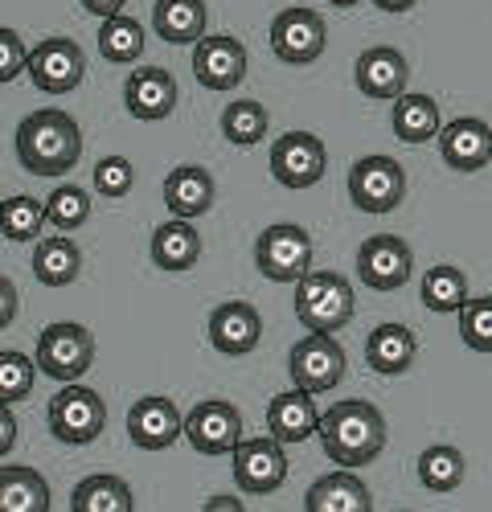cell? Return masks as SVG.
I'll use <instances>...</instances> for the list:
<instances>
[{
  "label": "cell",
  "mask_w": 492,
  "mask_h": 512,
  "mask_svg": "<svg viewBox=\"0 0 492 512\" xmlns=\"http://www.w3.org/2000/svg\"><path fill=\"white\" fill-rule=\"evenodd\" d=\"M37 369L54 377V381H78L82 373H87L95 365V336L91 328H82L74 320H62V324H50L41 328L37 336Z\"/></svg>",
  "instance_id": "obj_4"
},
{
  "label": "cell",
  "mask_w": 492,
  "mask_h": 512,
  "mask_svg": "<svg viewBox=\"0 0 492 512\" xmlns=\"http://www.w3.org/2000/svg\"><path fill=\"white\" fill-rule=\"evenodd\" d=\"M123 5H128V0H82V9H87V13H95L99 21H107V17H119V13H123Z\"/></svg>",
  "instance_id": "obj_43"
},
{
  "label": "cell",
  "mask_w": 492,
  "mask_h": 512,
  "mask_svg": "<svg viewBox=\"0 0 492 512\" xmlns=\"http://www.w3.org/2000/svg\"><path fill=\"white\" fill-rule=\"evenodd\" d=\"M99 54L115 66H132L140 62L144 54V25L128 13H119V17H107L99 25Z\"/></svg>",
  "instance_id": "obj_33"
},
{
  "label": "cell",
  "mask_w": 492,
  "mask_h": 512,
  "mask_svg": "<svg viewBox=\"0 0 492 512\" xmlns=\"http://www.w3.org/2000/svg\"><path fill=\"white\" fill-rule=\"evenodd\" d=\"M181 435H185V418H181L173 398L148 394V398L132 402V410H128V439L140 451H164V447H173Z\"/></svg>",
  "instance_id": "obj_17"
},
{
  "label": "cell",
  "mask_w": 492,
  "mask_h": 512,
  "mask_svg": "<svg viewBox=\"0 0 492 512\" xmlns=\"http://www.w3.org/2000/svg\"><path fill=\"white\" fill-rule=\"evenodd\" d=\"M460 336L472 353H492V295H472L460 308Z\"/></svg>",
  "instance_id": "obj_38"
},
{
  "label": "cell",
  "mask_w": 492,
  "mask_h": 512,
  "mask_svg": "<svg viewBox=\"0 0 492 512\" xmlns=\"http://www.w3.org/2000/svg\"><path fill=\"white\" fill-rule=\"evenodd\" d=\"M439 156L447 168H456V173H480L492 160V127L476 115H460V119L443 123Z\"/></svg>",
  "instance_id": "obj_18"
},
{
  "label": "cell",
  "mask_w": 492,
  "mask_h": 512,
  "mask_svg": "<svg viewBox=\"0 0 492 512\" xmlns=\"http://www.w3.org/2000/svg\"><path fill=\"white\" fill-rule=\"evenodd\" d=\"M29 78L41 95H70L87 78V54L70 37H46L29 50Z\"/></svg>",
  "instance_id": "obj_9"
},
{
  "label": "cell",
  "mask_w": 492,
  "mask_h": 512,
  "mask_svg": "<svg viewBox=\"0 0 492 512\" xmlns=\"http://www.w3.org/2000/svg\"><path fill=\"white\" fill-rule=\"evenodd\" d=\"M304 512H374V504H369V488L349 472V467H337V472L320 476L308 488Z\"/></svg>",
  "instance_id": "obj_25"
},
{
  "label": "cell",
  "mask_w": 492,
  "mask_h": 512,
  "mask_svg": "<svg viewBox=\"0 0 492 512\" xmlns=\"http://www.w3.org/2000/svg\"><path fill=\"white\" fill-rule=\"evenodd\" d=\"M46 418H50V435H54L58 443H66V447H87V443H95V439L103 435L107 406H103V398H99L91 386H74V381H70L62 394L50 398Z\"/></svg>",
  "instance_id": "obj_5"
},
{
  "label": "cell",
  "mask_w": 492,
  "mask_h": 512,
  "mask_svg": "<svg viewBox=\"0 0 492 512\" xmlns=\"http://www.w3.org/2000/svg\"><path fill=\"white\" fill-rule=\"evenodd\" d=\"M218 185L210 177V168L201 164H177L169 177H164V205H169L173 218H201V213L214 209Z\"/></svg>",
  "instance_id": "obj_21"
},
{
  "label": "cell",
  "mask_w": 492,
  "mask_h": 512,
  "mask_svg": "<svg viewBox=\"0 0 492 512\" xmlns=\"http://www.w3.org/2000/svg\"><path fill=\"white\" fill-rule=\"evenodd\" d=\"M320 443L337 467H365L386 451V418L374 402H337L320 414Z\"/></svg>",
  "instance_id": "obj_1"
},
{
  "label": "cell",
  "mask_w": 492,
  "mask_h": 512,
  "mask_svg": "<svg viewBox=\"0 0 492 512\" xmlns=\"http://www.w3.org/2000/svg\"><path fill=\"white\" fill-rule=\"evenodd\" d=\"M394 136L402 144H427L443 132V115H439V103L431 95H415V91H406L394 99Z\"/></svg>",
  "instance_id": "obj_27"
},
{
  "label": "cell",
  "mask_w": 492,
  "mask_h": 512,
  "mask_svg": "<svg viewBox=\"0 0 492 512\" xmlns=\"http://www.w3.org/2000/svg\"><path fill=\"white\" fill-rule=\"evenodd\" d=\"M193 78L205 91H234L246 78V46L230 33H205L193 46Z\"/></svg>",
  "instance_id": "obj_12"
},
{
  "label": "cell",
  "mask_w": 492,
  "mask_h": 512,
  "mask_svg": "<svg viewBox=\"0 0 492 512\" xmlns=\"http://www.w3.org/2000/svg\"><path fill=\"white\" fill-rule=\"evenodd\" d=\"M410 271H415V254L398 234H374L357 250V275L369 291H398Z\"/></svg>",
  "instance_id": "obj_14"
},
{
  "label": "cell",
  "mask_w": 492,
  "mask_h": 512,
  "mask_svg": "<svg viewBox=\"0 0 492 512\" xmlns=\"http://www.w3.org/2000/svg\"><path fill=\"white\" fill-rule=\"evenodd\" d=\"M91 218V197L82 193L78 185H58L46 201V222L54 230H78L82 222Z\"/></svg>",
  "instance_id": "obj_37"
},
{
  "label": "cell",
  "mask_w": 492,
  "mask_h": 512,
  "mask_svg": "<svg viewBox=\"0 0 492 512\" xmlns=\"http://www.w3.org/2000/svg\"><path fill=\"white\" fill-rule=\"evenodd\" d=\"M210 29L205 0H156L152 5V33L169 46H197Z\"/></svg>",
  "instance_id": "obj_23"
},
{
  "label": "cell",
  "mask_w": 492,
  "mask_h": 512,
  "mask_svg": "<svg viewBox=\"0 0 492 512\" xmlns=\"http://www.w3.org/2000/svg\"><path fill=\"white\" fill-rule=\"evenodd\" d=\"M259 340H263V316L255 304H246V300H226L214 308L210 316V345L226 357H246V353H255L259 349Z\"/></svg>",
  "instance_id": "obj_19"
},
{
  "label": "cell",
  "mask_w": 492,
  "mask_h": 512,
  "mask_svg": "<svg viewBox=\"0 0 492 512\" xmlns=\"http://www.w3.org/2000/svg\"><path fill=\"white\" fill-rule=\"evenodd\" d=\"M17 160L33 177H66L82 160V127L58 107L25 115L17 127Z\"/></svg>",
  "instance_id": "obj_2"
},
{
  "label": "cell",
  "mask_w": 492,
  "mask_h": 512,
  "mask_svg": "<svg viewBox=\"0 0 492 512\" xmlns=\"http://www.w3.org/2000/svg\"><path fill=\"white\" fill-rule=\"evenodd\" d=\"M33 381H37V361H29L17 349L0 353V402H5V406L25 402L33 394Z\"/></svg>",
  "instance_id": "obj_36"
},
{
  "label": "cell",
  "mask_w": 492,
  "mask_h": 512,
  "mask_svg": "<svg viewBox=\"0 0 492 512\" xmlns=\"http://www.w3.org/2000/svg\"><path fill=\"white\" fill-rule=\"evenodd\" d=\"M222 136L238 148H255L267 136V107L255 99H234L222 111Z\"/></svg>",
  "instance_id": "obj_35"
},
{
  "label": "cell",
  "mask_w": 492,
  "mask_h": 512,
  "mask_svg": "<svg viewBox=\"0 0 492 512\" xmlns=\"http://www.w3.org/2000/svg\"><path fill=\"white\" fill-rule=\"evenodd\" d=\"M255 263L271 283H300L312 271V238L296 222L267 226L255 242Z\"/></svg>",
  "instance_id": "obj_6"
},
{
  "label": "cell",
  "mask_w": 492,
  "mask_h": 512,
  "mask_svg": "<svg viewBox=\"0 0 492 512\" xmlns=\"http://www.w3.org/2000/svg\"><path fill=\"white\" fill-rule=\"evenodd\" d=\"M328 46V29L316 9L292 5L271 21V50L287 66H312Z\"/></svg>",
  "instance_id": "obj_10"
},
{
  "label": "cell",
  "mask_w": 492,
  "mask_h": 512,
  "mask_svg": "<svg viewBox=\"0 0 492 512\" xmlns=\"http://www.w3.org/2000/svg\"><path fill=\"white\" fill-rule=\"evenodd\" d=\"M132 488L128 480H119L111 472H95L87 480H78L74 496H70V512H132Z\"/></svg>",
  "instance_id": "obj_31"
},
{
  "label": "cell",
  "mask_w": 492,
  "mask_h": 512,
  "mask_svg": "<svg viewBox=\"0 0 492 512\" xmlns=\"http://www.w3.org/2000/svg\"><path fill=\"white\" fill-rule=\"evenodd\" d=\"M349 197L361 213H394L406 197V168L394 156H361L349 168Z\"/></svg>",
  "instance_id": "obj_8"
},
{
  "label": "cell",
  "mask_w": 492,
  "mask_h": 512,
  "mask_svg": "<svg viewBox=\"0 0 492 512\" xmlns=\"http://www.w3.org/2000/svg\"><path fill=\"white\" fill-rule=\"evenodd\" d=\"M17 74H29V50H25L21 33L0 25V87L13 82Z\"/></svg>",
  "instance_id": "obj_40"
},
{
  "label": "cell",
  "mask_w": 492,
  "mask_h": 512,
  "mask_svg": "<svg viewBox=\"0 0 492 512\" xmlns=\"http://www.w3.org/2000/svg\"><path fill=\"white\" fill-rule=\"evenodd\" d=\"M287 373H292L296 390L328 394L345 381V349L328 332H308L300 345L287 353Z\"/></svg>",
  "instance_id": "obj_7"
},
{
  "label": "cell",
  "mask_w": 492,
  "mask_h": 512,
  "mask_svg": "<svg viewBox=\"0 0 492 512\" xmlns=\"http://www.w3.org/2000/svg\"><path fill=\"white\" fill-rule=\"evenodd\" d=\"M419 295H423V308L435 312V316H460V308L472 300L464 271H460V267H451V263H439V267L423 271Z\"/></svg>",
  "instance_id": "obj_30"
},
{
  "label": "cell",
  "mask_w": 492,
  "mask_h": 512,
  "mask_svg": "<svg viewBox=\"0 0 492 512\" xmlns=\"http://www.w3.org/2000/svg\"><path fill=\"white\" fill-rule=\"evenodd\" d=\"M267 431L287 447V443H304L320 431V410L308 390H287L275 394L267 406Z\"/></svg>",
  "instance_id": "obj_22"
},
{
  "label": "cell",
  "mask_w": 492,
  "mask_h": 512,
  "mask_svg": "<svg viewBox=\"0 0 492 512\" xmlns=\"http://www.w3.org/2000/svg\"><path fill=\"white\" fill-rule=\"evenodd\" d=\"M82 271V250L74 246V238L58 234V238H41L33 250V275L41 287H70Z\"/></svg>",
  "instance_id": "obj_29"
},
{
  "label": "cell",
  "mask_w": 492,
  "mask_h": 512,
  "mask_svg": "<svg viewBox=\"0 0 492 512\" xmlns=\"http://www.w3.org/2000/svg\"><path fill=\"white\" fill-rule=\"evenodd\" d=\"M333 9H353V5H361V0H328Z\"/></svg>",
  "instance_id": "obj_46"
},
{
  "label": "cell",
  "mask_w": 492,
  "mask_h": 512,
  "mask_svg": "<svg viewBox=\"0 0 492 512\" xmlns=\"http://www.w3.org/2000/svg\"><path fill=\"white\" fill-rule=\"evenodd\" d=\"M353 287L337 271H308L296 283V316L308 332H341L353 320Z\"/></svg>",
  "instance_id": "obj_3"
},
{
  "label": "cell",
  "mask_w": 492,
  "mask_h": 512,
  "mask_svg": "<svg viewBox=\"0 0 492 512\" xmlns=\"http://www.w3.org/2000/svg\"><path fill=\"white\" fill-rule=\"evenodd\" d=\"M0 512H50V484L33 467H0Z\"/></svg>",
  "instance_id": "obj_28"
},
{
  "label": "cell",
  "mask_w": 492,
  "mask_h": 512,
  "mask_svg": "<svg viewBox=\"0 0 492 512\" xmlns=\"http://www.w3.org/2000/svg\"><path fill=\"white\" fill-rule=\"evenodd\" d=\"M17 447V418H13V406L0 402V459Z\"/></svg>",
  "instance_id": "obj_42"
},
{
  "label": "cell",
  "mask_w": 492,
  "mask_h": 512,
  "mask_svg": "<svg viewBox=\"0 0 492 512\" xmlns=\"http://www.w3.org/2000/svg\"><path fill=\"white\" fill-rule=\"evenodd\" d=\"M415 357H419V340L406 324H378L365 340V361L382 377L406 373L410 365H415Z\"/></svg>",
  "instance_id": "obj_24"
},
{
  "label": "cell",
  "mask_w": 492,
  "mask_h": 512,
  "mask_svg": "<svg viewBox=\"0 0 492 512\" xmlns=\"http://www.w3.org/2000/svg\"><path fill=\"white\" fill-rule=\"evenodd\" d=\"M0 201H5V197H0Z\"/></svg>",
  "instance_id": "obj_47"
},
{
  "label": "cell",
  "mask_w": 492,
  "mask_h": 512,
  "mask_svg": "<svg viewBox=\"0 0 492 512\" xmlns=\"http://www.w3.org/2000/svg\"><path fill=\"white\" fill-rule=\"evenodd\" d=\"M197 254H201V238L189 226V218H173V222H160L152 230V263L160 271H193L197 267Z\"/></svg>",
  "instance_id": "obj_26"
},
{
  "label": "cell",
  "mask_w": 492,
  "mask_h": 512,
  "mask_svg": "<svg viewBox=\"0 0 492 512\" xmlns=\"http://www.w3.org/2000/svg\"><path fill=\"white\" fill-rule=\"evenodd\" d=\"M201 512H246V508H242L238 496H226V492H222V496H210V500H205Z\"/></svg>",
  "instance_id": "obj_44"
},
{
  "label": "cell",
  "mask_w": 492,
  "mask_h": 512,
  "mask_svg": "<svg viewBox=\"0 0 492 512\" xmlns=\"http://www.w3.org/2000/svg\"><path fill=\"white\" fill-rule=\"evenodd\" d=\"M464 472H468V463H464V451L460 447H447V443H435L419 455V484L427 492H456L464 484Z\"/></svg>",
  "instance_id": "obj_32"
},
{
  "label": "cell",
  "mask_w": 492,
  "mask_h": 512,
  "mask_svg": "<svg viewBox=\"0 0 492 512\" xmlns=\"http://www.w3.org/2000/svg\"><path fill=\"white\" fill-rule=\"evenodd\" d=\"M41 226H46V201H37L29 193L0 201V234L9 242H33L41 238Z\"/></svg>",
  "instance_id": "obj_34"
},
{
  "label": "cell",
  "mask_w": 492,
  "mask_h": 512,
  "mask_svg": "<svg viewBox=\"0 0 492 512\" xmlns=\"http://www.w3.org/2000/svg\"><path fill=\"white\" fill-rule=\"evenodd\" d=\"M132 185H136V168H132L128 156H103L95 164V193L99 197L119 201V197L132 193Z\"/></svg>",
  "instance_id": "obj_39"
},
{
  "label": "cell",
  "mask_w": 492,
  "mask_h": 512,
  "mask_svg": "<svg viewBox=\"0 0 492 512\" xmlns=\"http://www.w3.org/2000/svg\"><path fill=\"white\" fill-rule=\"evenodd\" d=\"M185 439L197 455H234L242 443V414L238 406L214 398V402H197L185 414Z\"/></svg>",
  "instance_id": "obj_11"
},
{
  "label": "cell",
  "mask_w": 492,
  "mask_h": 512,
  "mask_svg": "<svg viewBox=\"0 0 492 512\" xmlns=\"http://www.w3.org/2000/svg\"><path fill=\"white\" fill-rule=\"evenodd\" d=\"M410 66L394 46H374L353 62V82L365 99H398L406 95Z\"/></svg>",
  "instance_id": "obj_20"
},
{
  "label": "cell",
  "mask_w": 492,
  "mask_h": 512,
  "mask_svg": "<svg viewBox=\"0 0 492 512\" xmlns=\"http://www.w3.org/2000/svg\"><path fill=\"white\" fill-rule=\"evenodd\" d=\"M177 78L164 66H136L123 82V107L140 123H160L177 107Z\"/></svg>",
  "instance_id": "obj_16"
},
{
  "label": "cell",
  "mask_w": 492,
  "mask_h": 512,
  "mask_svg": "<svg viewBox=\"0 0 492 512\" xmlns=\"http://www.w3.org/2000/svg\"><path fill=\"white\" fill-rule=\"evenodd\" d=\"M287 480V455L275 435L267 439H242L234 447V484L251 496H271Z\"/></svg>",
  "instance_id": "obj_13"
},
{
  "label": "cell",
  "mask_w": 492,
  "mask_h": 512,
  "mask_svg": "<svg viewBox=\"0 0 492 512\" xmlns=\"http://www.w3.org/2000/svg\"><path fill=\"white\" fill-rule=\"evenodd\" d=\"M328 168L324 144L312 132H283L271 148V177L283 189H312Z\"/></svg>",
  "instance_id": "obj_15"
},
{
  "label": "cell",
  "mask_w": 492,
  "mask_h": 512,
  "mask_svg": "<svg viewBox=\"0 0 492 512\" xmlns=\"http://www.w3.org/2000/svg\"><path fill=\"white\" fill-rule=\"evenodd\" d=\"M17 312H21V295H17V287H13L5 275H0V332L13 328Z\"/></svg>",
  "instance_id": "obj_41"
},
{
  "label": "cell",
  "mask_w": 492,
  "mask_h": 512,
  "mask_svg": "<svg viewBox=\"0 0 492 512\" xmlns=\"http://www.w3.org/2000/svg\"><path fill=\"white\" fill-rule=\"evenodd\" d=\"M374 5L382 9V13H410L419 5V0H374Z\"/></svg>",
  "instance_id": "obj_45"
}]
</instances>
